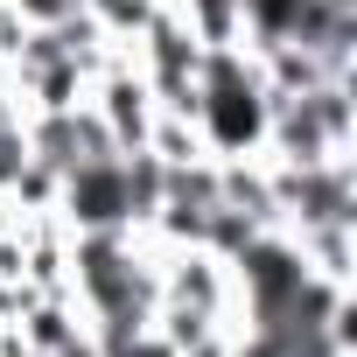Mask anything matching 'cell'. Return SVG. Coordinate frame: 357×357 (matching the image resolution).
I'll return each mask as SVG.
<instances>
[{"label":"cell","instance_id":"obj_1","mask_svg":"<svg viewBox=\"0 0 357 357\" xmlns=\"http://www.w3.org/2000/svg\"><path fill=\"white\" fill-rule=\"evenodd\" d=\"M56 211H63L77 231H133V204H126V168H119V154L63 168V175H56Z\"/></svg>","mask_w":357,"mask_h":357},{"label":"cell","instance_id":"obj_2","mask_svg":"<svg viewBox=\"0 0 357 357\" xmlns=\"http://www.w3.org/2000/svg\"><path fill=\"white\" fill-rule=\"evenodd\" d=\"M8 98H15V84H8V70H0V119H15V105H8Z\"/></svg>","mask_w":357,"mask_h":357}]
</instances>
